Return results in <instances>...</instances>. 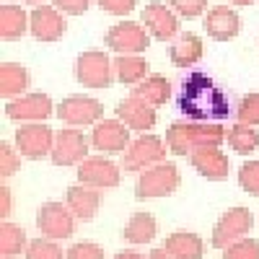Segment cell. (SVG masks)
Segmentation results:
<instances>
[{"label": "cell", "instance_id": "1", "mask_svg": "<svg viewBox=\"0 0 259 259\" xmlns=\"http://www.w3.org/2000/svg\"><path fill=\"white\" fill-rule=\"evenodd\" d=\"M182 112L194 122H207V119H226L231 114V106L226 94L202 73H194L182 83V96H179Z\"/></svg>", "mask_w": 259, "mask_h": 259}, {"label": "cell", "instance_id": "2", "mask_svg": "<svg viewBox=\"0 0 259 259\" xmlns=\"http://www.w3.org/2000/svg\"><path fill=\"white\" fill-rule=\"evenodd\" d=\"M228 130L218 122H174L166 130V145L174 156H192L197 148H221Z\"/></svg>", "mask_w": 259, "mask_h": 259}, {"label": "cell", "instance_id": "3", "mask_svg": "<svg viewBox=\"0 0 259 259\" xmlns=\"http://www.w3.org/2000/svg\"><path fill=\"white\" fill-rule=\"evenodd\" d=\"M179 182H182V177H179L177 163H171V161L156 163V166L145 168L143 174L138 177V182H135V197L140 202L166 197V194L179 189Z\"/></svg>", "mask_w": 259, "mask_h": 259}, {"label": "cell", "instance_id": "4", "mask_svg": "<svg viewBox=\"0 0 259 259\" xmlns=\"http://www.w3.org/2000/svg\"><path fill=\"white\" fill-rule=\"evenodd\" d=\"M75 78L85 89H109L114 80V60L101 50L80 52L75 60Z\"/></svg>", "mask_w": 259, "mask_h": 259}, {"label": "cell", "instance_id": "5", "mask_svg": "<svg viewBox=\"0 0 259 259\" xmlns=\"http://www.w3.org/2000/svg\"><path fill=\"white\" fill-rule=\"evenodd\" d=\"M166 150H168V145L161 138H156V135H140V138H135L133 143H130V148L124 150L122 168L130 171V174H143L145 168L166 161Z\"/></svg>", "mask_w": 259, "mask_h": 259}, {"label": "cell", "instance_id": "6", "mask_svg": "<svg viewBox=\"0 0 259 259\" xmlns=\"http://www.w3.org/2000/svg\"><path fill=\"white\" fill-rule=\"evenodd\" d=\"M55 135L57 133L52 127H47L45 122H31V124H21L16 130V133H13V143H16V150L24 158L39 161V158L52 156Z\"/></svg>", "mask_w": 259, "mask_h": 259}, {"label": "cell", "instance_id": "7", "mask_svg": "<svg viewBox=\"0 0 259 259\" xmlns=\"http://www.w3.org/2000/svg\"><path fill=\"white\" fill-rule=\"evenodd\" d=\"M251 226H254V215H251L249 207H231L218 218V223H215L210 244L223 251L231 244H236L239 239H244V236L251 231Z\"/></svg>", "mask_w": 259, "mask_h": 259}, {"label": "cell", "instance_id": "8", "mask_svg": "<svg viewBox=\"0 0 259 259\" xmlns=\"http://www.w3.org/2000/svg\"><path fill=\"white\" fill-rule=\"evenodd\" d=\"M75 215L70 212L68 205L62 202H45L36 210V228L45 239L60 241V239H70L75 233Z\"/></svg>", "mask_w": 259, "mask_h": 259}, {"label": "cell", "instance_id": "9", "mask_svg": "<svg viewBox=\"0 0 259 259\" xmlns=\"http://www.w3.org/2000/svg\"><path fill=\"white\" fill-rule=\"evenodd\" d=\"M91 148V135H83L78 127H65L55 135V148H52V163L55 166H80L89 156Z\"/></svg>", "mask_w": 259, "mask_h": 259}, {"label": "cell", "instance_id": "10", "mask_svg": "<svg viewBox=\"0 0 259 259\" xmlns=\"http://www.w3.org/2000/svg\"><path fill=\"white\" fill-rule=\"evenodd\" d=\"M106 47L119 55H138L145 52L150 45V31L138 21H119L104 36Z\"/></svg>", "mask_w": 259, "mask_h": 259}, {"label": "cell", "instance_id": "11", "mask_svg": "<svg viewBox=\"0 0 259 259\" xmlns=\"http://www.w3.org/2000/svg\"><path fill=\"white\" fill-rule=\"evenodd\" d=\"M60 122H68L70 127H85L104 119V104L94 96H68L57 104Z\"/></svg>", "mask_w": 259, "mask_h": 259}, {"label": "cell", "instance_id": "12", "mask_svg": "<svg viewBox=\"0 0 259 259\" xmlns=\"http://www.w3.org/2000/svg\"><path fill=\"white\" fill-rule=\"evenodd\" d=\"M55 104L47 94H26V96H18L13 101L6 104V117L21 124H31V122H45L52 117Z\"/></svg>", "mask_w": 259, "mask_h": 259}, {"label": "cell", "instance_id": "13", "mask_svg": "<svg viewBox=\"0 0 259 259\" xmlns=\"http://www.w3.org/2000/svg\"><path fill=\"white\" fill-rule=\"evenodd\" d=\"M140 18H143V26L150 31V36L158 41H171L179 36V16L166 3H158V0L148 3L140 11Z\"/></svg>", "mask_w": 259, "mask_h": 259}, {"label": "cell", "instance_id": "14", "mask_svg": "<svg viewBox=\"0 0 259 259\" xmlns=\"http://www.w3.org/2000/svg\"><path fill=\"white\" fill-rule=\"evenodd\" d=\"M130 130L124 122L119 119H101L94 124L91 130V145L99 150V153H124L130 148Z\"/></svg>", "mask_w": 259, "mask_h": 259}, {"label": "cell", "instance_id": "15", "mask_svg": "<svg viewBox=\"0 0 259 259\" xmlns=\"http://www.w3.org/2000/svg\"><path fill=\"white\" fill-rule=\"evenodd\" d=\"M119 166L112 161V158H101V156H94V158H85L80 166H78V184H85V187H94V189H112L119 184Z\"/></svg>", "mask_w": 259, "mask_h": 259}, {"label": "cell", "instance_id": "16", "mask_svg": "<svg viewBox=\"0 0 259 259\" xmlns=\"http://www.w3.org/2000/svg\"><path fill=\"white\" fill-rule=\"evenodd\" d=\"M29 31L39 41H55L68 31V21H65V16L55 6L41 3L29 13Z\"/></svg>", "mask_w": 259, "mask_h": 259}, {"label": "cell", "instance_id": "17", "mask_svg": "<svg viewBox=\"0 0 259 259\" xmlns=\"http://www.w3.org/2000/svg\"><path fill=\"white\" fill-rule=\"evenodd\" d=\"M189 163L194 166V171H197L200 177H205L207 182H223L228 179L231 174V161L228 156L223 153L221 148H197L194 153L189 156Z\"/></svg>", "mask_w": 259, "mask_h": 259}, {"label": "cell", "instance_id": "18", "mask_svg": "<svg viewBox=\"0 0 259 259\" xmlns=\"http://www.w3.org/2000/svg\"><path fill=\"white\" fill-rule=\"evenodd\" d=\"M117 119L124 122L130 130H135V133H148V130H153L158 117H156V109L150 104H145L143 99L138 96H127L117 104Z\"/></svg>", "mask_w": 259, "mask_h": 259}, {"label": "cell", "instance_id": "19", "mask_svg": "<svg viewBox=\"0 0 259 259\" xmlns=\"http://www.w3.org/2000/svg\"><path fill=\"white\" fill-rule=\"evenodd\" d=\"M239 29H241V18L228 6H215L205 16V31L215 41H228L233 36H239Z\"/></svg>", "mask_w": 259, "mask_h": 259}, {"label": "cell", "instance_id": "20", "mask_svg": "<svg viewBox=\"0 0 259 259\" xmlns=\"http://www.w3.org/2000/svg\"><path fill=\"white\" fill-rule=\"evenodd\" d=\"M65 205L70 207V212L75 215L78 221L83 223H91L99 212V205H101V194L99 189L94 187H85V184H73L65 194Z\"/></svg>", "mask_w": 259, "mask_h": 259}, {"label": "cell", "instance_id": "21", "mask_svg": "<svg viewBox=\"0 0 259 259\" xmlns=\"http://www.w3.org/2000/svg\"><path fill=\"white\" fill-rule=\"evenodd\" d=\"M163 249L168 254H174L177 259H202L205 244L197 233L192 231H177L163 239Z\"/></svg>", "mask_w": 259, "mask_h": 259}, {"label": "cell", "instance_id": "22", "mask_svg": "<svg viewBox=\"0 0 259 259\" xmlns=\"http://www.w3.org/2000/svg\"><path fill=\"white\" fill-rule=\"evenodd\" d=\"M202 39L192 31H184L177 36V41L171 45V62L177 65V68H192V65H197L202 60Z\"/></svg>", "mask_w": 259, "mask_h": 259}, {"label": "cell", "instance_id": "23", "mask_svg": "<svg viewBox=\"0 0 259 259\" xmlns=\"http://www.w3.org/2000/svg\"><path fill=\"white\" fill-rule=\"evenodd\" d=\"M29 89V70L18 62H3L0 65V96L13 101Z\"/></svg>", "mask_w": 259, "mask_h": 259}, {"label": "cell", "instance_id": "24", "mask_svg": "<svg viewBox=\"0 0 259 259\" xmlns=\"http://www.w3.org/2000/svg\"><path fill=\"white\" fill-rule=\"evenodd\" d=\"M158 233V223L150 212H133L130 221L124 226V241L133 246H145L156 239Z\"/></svg>", "mask_w": 259, "mask_h": 259}, {"label": "cell", "instance_id": "25", "mask_svg": "<svg viewBox=\"0 0 259 259\" xmlns=\"http://www.w3.org/2000/svg\"><path fill=\"white\" fill-rule=\"evenodd\" d=\"M150 65L140 55H117L114 57V78L124 85H138L148 78Z\"/></svg>", "mask_w": 259, "mask_h": 259}, {"label": "cell", "instance_id": "26", "mask_svg": "<svg viewBox=\"0 0 259 259\" xmlns=\"http://www.w3.org/2000/svg\"><path fill=\"white\" fill-rule=\"evenodd\" d=\"M26 29H29V13L24 8L13 3L0 6V39L6 41L21 39L26 34Z\"/></svg>", "mask_w": 259, "mask_h": 259}, {"label": "cell", "instance_id": "27", "mask_svg": "<svg viewBox=\"0 0 259 259\" xmlns=\"http://www.w3.org/2000/svg\"><path fill=\"white\" fill-rule=\"evenodd\" d=\"M133 96L143 99L153 109H158V106L168 104V99H171V83L163 75H148L143 83H138L133 89Z\"/></svg>", "mask_w": 259, "mask_h": 259}, {"label": "cell", "instance_id": "28", "mask_svg": "<svg viewBox=\"0 0 259 259\" xmlns=\"http://www.w3.org/2000/svg\"><path fill=\"white\" fill-rule=\"evenodd\" d=\"M29 236L26 231L11 223V221H3V226H0V256L3 259H13L18 254H26L29 249Z\"/></svg>", "mask_w": 259, "mask_h": 259}, {"label": "cell", "instance_id": "29", "mask_svg": "<svg viewBox=\"0 0 259 259\" xmlns=\"http://www.w3.org/2000/svg\"><path fill=\"white\" fill-rule=\"evenodd\" d=\"M226 143L236 150V153H241V156H249L251 150H256L259 145V133L254 127L249 124H241V122H236L231 130H228V135H226Z\"/></svg>", "mask_w": 259, "mask_h": 259}, {"label": "cell", "instance_id": "30", "mask_svg": "<svg viewBox=\"0 0 259 259\" xmlns=\"http://www.w3.org/2000/svg\"><path fill=\"white\" fill-rule=\"evenodd\" d=\"M236 122L259 127V94H246L239 104H236Z\"/></svg>", "mask_w": 259, "mask_h": 259}, {"label": "cell", "instance_id": "31", "mask_svg": "<svg viewBox=\"0 0 259 259\" xmlns=\"http://www.w3.org/2000/svg\"><path fill=\"white\" fill-rule=\"evenodd\" d=\"M26 259H65L62 246L52 239H34L26 249Z\"/></svg>", "mask_w": 259, "mask_h": 259}, {"label": "cell", "instance_id": "32", "mask_svg": "<svg viewBox=\"0 0 259 259\" xmlns=\"http://www.w3.org/2000/svg\"><path fill=\"white\" fill-rule=\"evenodd\" d=\"M239 184L251 197H259V161H244L239 168Z\"/></svg>", "mask_w": 259, "mask_h": 259}, {"label": "cell", "instance_id": "33", "mask_svg": "<svg viewBox=\"0 0 259 259\" xmlns=\"http://www.w3.org/2000/svg\"><path fill=\"white\" fill-rule=\"evenodd\" d=\"M223 259H259V241L256 239H239L223 249Z\"/></svg>", "mask_w": 259, "mask_h": 259}, {"label": "cell", "instance_id": "34", "mask_svg": "<svg viewBox=\"0 0 259 259\" xmlns=\"http://www.w3.org/2000/svg\"><path fill=\"white\" fill-rule=\"evenodd\" d=\"M18 168H21V153L11 143H3L0 145V174H3V179H11Z\"/></svg>", "mask_w": 259, "mask_h": 259}, {"label": "cell", "instance_id": "35", "mask_svg": "<svg viewBox=\"0 0 259 259\" xmlns=\"http://www.w3.org/2000/svg\"><path fill=\"white\" fill-rule=\"evenodd\" d=\"M166 6L182 18H197L207 8V0H166Z\"/></svg>", "mask_w": 259, "mask_h": 259}, {"label": "cell", "instance_id": "36", "mask_svg": "<svg viewBox=\"0 0 259 259\" xmlns=\"http://www.w3.org/2000/svg\"><path fill=\"white\" fill-rule=\"evenodd\" d=\"M65 259H104V249L94 241H78L65 251Z\"/></svg>", "mask_w": 259, "mask_h": 259}, {"label": "cell", "instance_id": "37", "mask_svg": "<svg viewBox=\"0 0 259 259\" xmlns=\"http://www.w3.org/2000/svg\"><path fill=\"white\" fill-rule=\"evenodd\" d=\"M96 3H99L106 13H112V16H127V13L135 11L138 0H96Z\"/></svg>", "mask_w": 259, "mask_h": 259}, {"label": "cell", "instance_id": "38", "mask_svg": "<svg viewBox=\"0 0 259 259\" xmlns=\"http://www.w3.org/2000/svg\"><path fill=\"white\" fill-rule=\"evenodd\" d=\"M91 0H55V8L62 13H70V16H80L89 11Z\"/></svg>", "mask_w": 259, "mask_h": 259}, {"label": "cell", "instance_id": "39", "mask_svg": "<svg viewBox=\"0 0 259 259\" xmlns=\"http://www.w3.org/2000/svg\"><path fill=\"white\" fill-rule=\"evenodd\" d=\"M0 200H3V218H8V215H11V205H13V197H11L8 187L0 189Z\"/></svg>", "mask_w": 259, "mask_h": 259}, {"label": "cell", "instance_id": "40", "mask_svg": "<svg viewBox=\"0 0 259 259\" xmlns=\"http://www.w3.org/2000/svg\"><path fill=\"white\" fill-rule=\"evenodd\" d=\"M114 259H148V256H145V254H140V251H135V249H127V251L114 254Z\"/></svg>", "mask_w": 259, "mask_h": 259}, {"label": "cell", "instance_id": "41", "mask_svg": "<svg viewBox=\"0 0 259 259\" xmlns=\"http://www.w3.org/2000/svg\"><path fill=\"white\" fill-rule=\"evenodd\" d=\"M148 259H177V256H174V254H168L163 246H158V249H153V251L148 254Z\"/></svg>", "mask_w": 259, "mask_h": 259}, {"label": "cell", "instance_id": "42", "mask_svg": "<svg viewBox=\"0 0 259 259\" xmlns=\"http://www.w3.org/2000/svg\"><path fill=\"white\" fill-rule=\"evenodd\" d=\"M228 3H233V6H251V3H256V0H228Z\"/></svg>", "mask_w": 259, "mask_h": 259}, {"label": "cell", "instance_id": "43", "mask_svg": "<svg viewBox=\"0 0 259 259\" xmlns=\"http://www.w3.org/2000/svg\"><path fill=\"white\" fill-rule=\"evenodd\" d=\"M21 3H34V6H41L45 0H21Z\"/></svg>", "mask_w": 259, "mask_h": 259}]
</instances>
